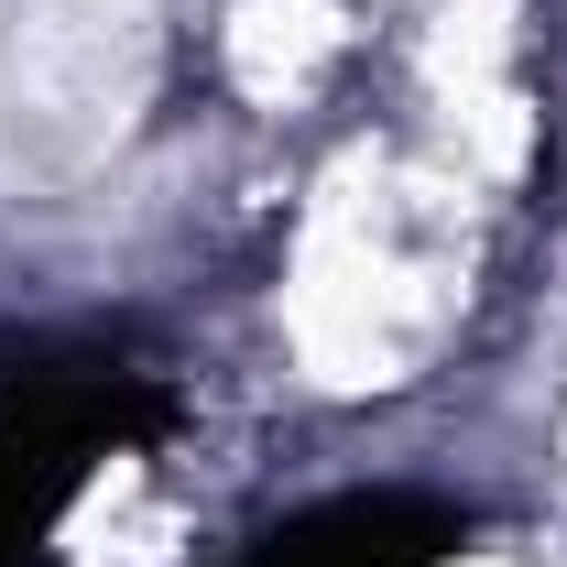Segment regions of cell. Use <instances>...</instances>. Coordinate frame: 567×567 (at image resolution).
<instances>
[{
  "label": "cell",
  "mask_w": 567,
  "mask_h": 567,
  "mask_svg": "<svg viewBox=\"0 0 567 567\" xmlns=\"http://www.w3.org/2000/svg\"><path fill=\"white\" fill-rule=\"evenodd\" d=\"M153 87L142 0H0V186L99 164Z\"/></svg>",
  "instance_id": "obj_1"
},
{
  "label": "cell",
  "mask_w": 567,
  "mask_h": 567,
  "mask_svg": "<svg viewBox=\"0 0 567 567\" xmlns=\"http://www.w3.org/2000/svg\"><path fill=\"white\" fill-rule=\"evenodd\" d=\"M339 0H240L229 11V76L251 87V99H295L306 76L339 55Z\"/></svg>",
  "instance_id": "obj_2"
},
{
  "label": "cell",
  "mask_w": 567,
  "mask_h": 567,
  "mask_svg": "<svg viewBox=\"0 0 567 567\" xmlns=\"http://www.w3.org/2000/svg\"><path fill=\"white\" fill-rule=\"evenodd\" d=\"M513 55V0H436V33H425V76L458 99V87H492Z\"/></svg>",
  "instance_id": "obj_3"
},
{
  "label": "cell",
  "mask_w": 567,
  "mask_h": 567,
  "mask_svg": "<svg viewBox=\"0 0 567 567\" xmlns=\"http://www.w3.org/2000/svg\"><path fill=\"white\" fill-rule=\"evenodd\" d=\"M447 132L470 142L492 175H513V164H524V142H535V121H524V99L492 76V87H458V99H447Z\"/></svg>",
  "instance_id": "obj_4"
},
{
  "label": "cell",
  "mask_w": 567,
  "mask_h": 567,
  "mask_svg": "<svg viewBox=\"0 0 567 567\" xmlns=\"http://www.w3.org/2000/svg\"><path fill=\"white\" fill-rule=\"evenodd\" d=\"M458 567H513V557H458Z\"/></svg>",
  "instance_id": "obj_5"
}]
</instances>
